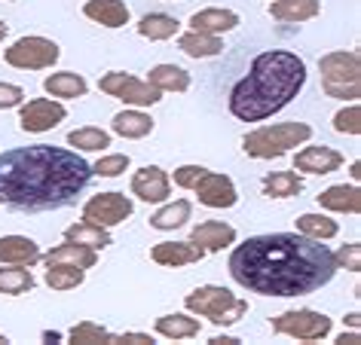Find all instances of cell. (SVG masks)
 Instances as JSON below:
<instances>
[{
    "mask_svg": "<svg viewBox=\"0 0 361 345\" xmlns=\"http://www.w3.org/2000/svg\"><path fill=\"white\" fill-rule=\"evenodd\" d=\"M59 46L47 37H22L6 49V65L22 68V70H43L59 61Z\"/></svg>",
    "mask_w": 361,
    "mask_h": 345,
    "instance_id": "8",
    "label": "cell"
},
{
    "mask_svg": "<svg viewBox=\"0 0 361 345\" xmlns=\"http://www.w3.org/2000/svg\"><path fill=\"white\" fill-rule=\"evenodd\" d=\"M312 138V129L306 123H279V125H264V129L245 134L242 147L255 159H276L288 153L297 144H306Z\"/></svg>",
    "mask_w": 361,
    "mask_h": 345,
    "instance_id": "4",
    "label": "cell"
},
{
    "mask_svg": "<svg viewBox=\"0 0 361 345\" xmlns=\"http://www.w3.org/2000/svg\"><path fill=\"white\" fill-rule=\"evenodd\" d=\"M98 89H102L104 95L111 98H120L126 104H135V107H150L157 104L162 92L159 89H153L150 83H144V80H135L129 74H120V70H114V74H104L98 80Z\"/></svg>",
    "mask_w": 361,
    "mask_h": 345,
    "instance_id": "9",
    "label": "cell"
},
{
    "mask_svg": "<svg viewBox=\"0 0 361 345\" xmlns=\"http://www.w3.org/2000/svg\"><path fill=\"white\" fill-rule=\"evenodd\" d=\"M239 339H233V336H214L212 345H236Z\"/></svg>",
    "mask_w": 361,
    "mask_h": 345,
    "instance_id": "43",
    "label": "cell"
},
{
    "mask_svg": "<svg viewBox=\"0 0 361 345\" xmlns=\"http://www.w3.org/2000/svg\"><path fill=\"white\" fill-rule=\"evenodd\" d=\"M147 83L153 89H159V92H184V89L190 86V74L178 65H157L150 70Z\"/></svg>",
    "mask_w": 361,
    "mask_h": 345,
    "instance_id": "23",
    "label": "cell"
},
{
    "mask_svg": "<svg viewBox=\"0 0 361 345\" xmlns=\"http://www.w3.org/2000/svg\"><path fill=\"white\" fill-rule=\"evenodd\" d=\"M334 129H337L340 134H358L361 132V111H358V104L343 107V111L334 116Z\"/></svg>",
    "mask_w": 361,
    "mask_h": 345,
    "instance_id": "37",
    "label": "cell"
},
{
    "mask_svg": "<svg viewBox=\"0 0 361 345\" xmlns=\"http://www.w3.org/2000/svg\"><path fill=\"white\" fill-rule=\"evenodd\" d=\"M4 342H6V336H4V333H0V345H4Z\"/></svg>",
    "mask_w": 361,
    "mask_h": 345,
    "instance_id": "47",
    "label": "cell"
},
{
    "mask_svg": "<svg viewBox=\"0 0 361 345\" xmlns=\"http://www.w3.org/2000/svg\"><path fill=\"white\" fill-rule=\"evenodd\" d=\"M184 220H190V202L178 199V202L159 208V211L150 217V226L153 230H175V226H180Z\"/></svg>",
    "mask_w": 361,
    "mask_h": 345,
    "instance_id": "31",
    "label": "cell"
},
{
    "mask_svg": "<svg viewBox=\"0 0 361 345\" xmlns=\"http://www.w3.org/2000/svg\"><path fill=\"white\" fill-rule=\"evenodd\" d=\"M358 321H361V315H358V312H352V315L346 318V324H349V327H358Z\"/></svg>",
    "mask_w": 361,
    "mask_h": 345,
    "instance_id": "45",
    "label": "cell"
},
{
    "mask_svg": "<svg viewBox=\"0 0 361 345\" xmlns=\"http://www.w3.org/2000/svg\"><path fill=\"white\" fill-rule=\"evenodd\" d=\"M83 13H86V19L104 25V28H123L129 22V6L123 0H89L83 6Z\"/></svg>",
    "mask_w": 361,
    "mask_h": 345,
    "instance_id": "19",
    "label": "cell"
},
{
    "mask_svg": "<svg viewBox=\"0 0 361 345\" xmlns=\"http://www.w3.org/2000/svg\"><path fill=\"white\" fill-rule=\"evenodd\" d=\"M22 98L25 92L19 86H13V83H0V111H6V107H19L22 104Z\"/></svg>",
    "mask_w": 361,
    "mask_h": 345,
    "instance_id": "41",
    "label": "cell"
},
{
    "mask_svg": "<svg viewBox=\"0 0 361 345\" xmlns=\"http://www.w3.org/2000/svg\"><path fill=\"white\" fill-rule=\"evenodd\" d=\"M319 205L328 208V211L358 214V211H361V193H358V187L337 184V187H328V189H324V193L319 196Z\"/></svg>",
    "mask_w": 361,
    "mask_h": 345,
    "instance_id": "20",
    "label": "cell"
},
{
    "mask_svg": "<svg viewBox=\"0 0 361 345\" xmlns=\"http://www.w3.org/2000/svg\"><path fill=\"white\" fill-rule=\"evenodd\" d=\"M114 132L123 138H147L153 132V120L141 111H123L114 116Z\"/></svg>",
    "mask_w": 361,
    "mask_h": 345,
    "instance_id": "24",
    "label": "cell"
},
{
    "mask_svg": "<svg viewBox=\"0 0 361 345\" xmlns=\"http://www.w3.org/2000/svg\"><path fill=\"white\" fill-rule=\"evenodd\" d=\"M349 175H352V180H358V177H361V165H358V162H352V168H349Z\"/></svg>",
    "mask_w": 361,
    "mask_h": 345,
    "instance_id": "44",
    "label": "cell"
},
{
    "mask_svg": "<svg viewBox=\"0 0 361 345\" xmlns=\"http://www.w3.org/2000/svg\"><path fill=\"white\" fill-rule=\"evenodd\" d=\"M297 171H310V175H331L343 165V156L334 147H303L294 159Z\"/></svg>",
    "mask_w": 361,
    "mask_h": 345,
    "instance_id": "16",
    "label": "cell"
},
{
    "mask_svg": "<svg viewBox=\"0 0 361 345\" xmlns=\"http://www.w3.org/2000/svg\"><path fill=\"white\" fill-rule=\"evenodd\" d=\"M40 260L47 266H80V269H92L95 266V248H86V244L77 242H65L59 248H52L49 253H40Z\"/></svg>",
    "mask_w": 361,
    "mask_h": 345,
    "instance_id": "15",
    "label": "cell"
},
{
    "mask_svg": "<svg viewBox=\"0 0 361 345\" xmlns=\"http://www.w3.org/2000/svg\"><path fill=\"white\" fill-rule=\"evenodd\" d=\"M264 193L273 199H291L297 193H303V180L294 171H273L264 177Z\"/></svg>",
    "mask_w": 361,
    "mask_h": 345,
    "instance_id": "30",
    "label": "cell"
},
{
    "mask_svg": "<svg viewBox=\"0 0 361 345\" xmlns=\"http://www.w3.org/2000/svg\"><path fill=\"white\" fill-rule=\"evenodd\" d=\"M65 120V107L59 101H49V98H34L22 107L19 113V123L25 132H49Z\"/></svg>",
    "mask_w": 361,
    "mask_h": 345,
    "instance_id": "12",
    "label": "cell"
},
{
    "mask_svg": "<svg viewBox=\"0 0 361 345\" xmlns=\"http://www.w3.org/2000/svg\"><path fill=\"white\" fill-rule=\"evenodd\" d=\"M92 184V165L74 150L34 144L0 153V205L13 211H59Z\"/></svg>",
    "mask_w": 361,
    "mask_h": 345,
    "instance_id": "2",
    "label": "cell"
},
{
    "mask_svg": "<svg viewBox=\"0 0 361 345\" xmlns=\"http://www.w3.org/2000/svg\"><path fill=\"white\" fill-rule=\"evenodd\" d=\"M196 196H200L202 205L209 208H233L236 205V187H233V180L227 175H218V171H209L205 168V175L196 180Z\"/></svg>",
    "mask_w": 361,
    "mask_h": 345,
    "instance_id": "11",
    "label": "cell"
},
{
    "mask_svg": "<svg viewBox=\"0 0 361 345\" xmlns=\"http://www.w3.org/2000/svg\"><path fill=\"white\" fill-rule=\"evenodd\" d=\"M43 89H47L52 98H83L86 95V80L80 74H71V70H65V74L47 77Z\"/></svg>",
    "mask_w": 361,
    "mask_h": 345,
    "instance_id": "25",
    "label": "cell"
},
{
    "mask_svg": "<svg viewBox=\"0 0 361 345\" xmlns=\"http://www.w3.org/2000/svg\"><path fill=\"white\" fill-rule=\"evenodd\" d=\"M180 49H184L190 58H212V56H218V52L224 49V43H221V37H214V34L190 31V34L180 37Z\"/></svg>",
    "mask_w": 361,
    "mask_h": 345,
    "instance_id": "27",
    "label": "cell"
},
{
    "mask_svg": "<svg viewBox=\"0 0 361 345\" xmlns=\"http://www.w3.org/2000/svg\"><path fill=\"white\" fill-rule=\"evenodd\" d=\"M337 272L334 253L319 239L297 232L255 235L230 253V275L251 294L303 296L324 287Z\"/></svg>",
    "mask_w": 361,
    "mask_h": 345,
    "instance_id": "1",
    "label": "cell"
},
{
    "mask_svg": "<svg viewBox=\"0 0 361 345\" xmlns=\"http://www.w3.org/2000/svg\"><path fill=\"white\" fill-rule=\"evenodd\" d=\"M334 260H337V269H349V272H358L361 269V244L352 242V244H343V248L334 253Z\"/></svg>",
    "mask_w": 361,
    "mask_h": 345,
    "instance_id": "39",
    "label": "cell"
},
{
    "mask_svg": "<svg viewBox=\"0 0 361 345\" xmlns=\"http://www.w3.org/2000/svg\"><path fill=\"white\" fill-rule=\"evenodd\" d=\"M40 260V248L25 235H4L0 239V263L10 266H34Z\"/></svg>",
    "mask_w": 361,
    "mask_h": 345,
    "instance_id": "18",
    "label": "cell"
},
{
    "mask_svg": "<svg viewBox=\"0 0 361 345\" xmlns=\"http://www.w3.org/2000/svg\"><path fill=\"white\" fill-rule=\"evenodd\" d=\"M132 193L141 199V202H166L171 193L169 175L157 165H144L141 171H135L132 177Z\"/></svg>",
    "mask_w": 361,
    "mask_h": 345,
    "instance_id": "13",
    "label": "cell"
},
{
    "mask_svg": "<svg viewBox=\"0 0 361 345\" xmlns=\"http://www.w3.org/2000/svg\"><path fill=\"white\" fill-rule=\"evenodd\" d=\"M269 15L279 22H306L319 15V0H273Z\"/></svg>",
    "mask_w": 361,
    "mask_h": 345,
    "instance_id": "22",
    "label": "cell"
},
{
    "mask_svg": "<svg viewBox=\"0 0 361 345\" xmlns=\"http://www.w3.org/2000/svg\"><path fill=\"white\" fill-rule=\"evenodd\" d=\"M273 330L282 336H294L300 342H319L331 333V318L312 308H300V312H285L273 321Z\"/></svg>",
    "mask_w": 361,
    "mask_h": 345,
    "instance_id": "7",
    "label": "cell"
},
{
    "mask_svg": "<svg viewBox=\"0 0 361 345\" xmlns=\"http://www.w3.org/2000/svg\"><path fill=\"white\" fill-rule=\"evenodd\" d=\"M138 34L147 40H169L178 34V19L175 15H166V13H150L138 22Z\"/></svg>",
    "mask_w": 361,
    "mask_h": 345,
    "instance_id": "26",
    "label": "cell"
},
{
    "mask_svg": "<svg viewBox=\"0 0 361 345\" xmlns=\"http://www.w3.org/2000/svg\"><path fill=\"white\" fill-rule=\"evenodd\" d=\"M306 83V65L294 52L269 49L251 61V70L233 86L230 113L242 123H260L297 98Z\"/></svg>",
    "mask_w": 361,
    "mask_h": 345,
    "instance_id": "3",
    "label": "cell"
},
{
    "mask_svg": "<svg viewBox=\"0 0 361 345\" xmlns=\"http://www.w3.org/2000/svg\"><path fill=\"white\" fill-rule=\"evenodd\" d=\"M190 242L200 244L202 251H221V248H227V244L236 242V230L227 223H221V220H205L200 226H193Z\"/></svg>",
    "mask_w": 361,
    "mask_h": 345,
    "instance_id": "17",
    "label": "cell"
},
{
    "mask_svg": "<svg viewBox=\"0 0 361 345\" xmlns=\"http://www.w3.org/2000/svg\"><path fill=\"white\" fill-rule=\"evenodd\" d=\"M187 308H190L193 315H202V318H209L212 324H218V327H227V324H236L239 318H245L248 315V303L245 299H239V296H233L227 287H196L190 296L184 299Z\"/></svg>",
    "mask_w": 361,
    "mask_h": 345,
    "instance_id": "5",
    "label": "cell"
},
{
    "mask_svg": "<svg viewBox=\"0 0 361 345\" xmlns=\"http://www.w3.org/2000/svg\"><path fill=\"white\" fill-rule=\"evenodd\" d=\"M34 287V278H31V272L28 269H22V266H13V269H0V294H25V290H31Z\"/></svg>",
    "mask_w": 361,
    "mask_h": 345,
    "instance_id": "35",
    "label": "cell"
},
{
    "mask_svg": "<svg viewBox=\"0 0 361 345\" xmlns=\"http://www.w3.org/2000/svg\"><path fill=\"white\" fill-rule=\"evenodd\" d=\"M71 342H77V345L116 342V336H114V333H107L104 327H98V324H92V321H83V324H77L74 330H71Z\"/></svg>",
    "mask_w": 361,
    "mask_h": 345,
    "instance_id": "36",
    "label": "cell"
},
{
    "mask_svg": "<svg viewBox=\"0 0 361 345\" xmlns=\"http://www.w3.org/2000/svg\"><path fill=\"white\" fill-rule=\"evenodd\" d=\"M132 202L126 199L123 193H102V196H92L83 208V220L86 223H95V226H104V230H111V226L123 223L126 217H132Z\"/></svg>",
    "mask_w": 361,
    "mask_h": 345,
    "instance_id": "10",
    "label": "cell"
},
{
    "mask_svg": "<svg viewBox=\"0 0 361 345\" xmlns=\"http://www.w3.org/2000/svg\"><path fill=\"white\" fill-rule=\"evenodd\" d=\"M83 269L80 266H47V284L52 290H74L83 284Z\"/></svg>",
    "mask_w": 361,
    "mask_h": 345,
    "instance_id": "33",
    "label": "cell"
},
{
    "mask_svg": "<svg viewBox=\"0 0 361 345\" xmlns=\"http://www.w3.org/2000/svg\"><path fill=\"white\" fill-rule=\"evenodd\" d=\"M205 175V168L202 165H180L175 171V184L178 187H184V189H193L196 187V180H200Z\"/></svg>",
    "mask_w": 361,
    "mask_h": 345,
    "instance_id": "40",
    "label": "cell"
},
{
    "mask_svg": "<svg viewBox=\"0 0 361 345\" xmlns=\"http://www.w3.org/2000/svg\"><path fill=\"white\" fill-rule=\"evenodd\" d=\"M129 168V156H104L92 165V175H102V177H120L123 171Z\"/></svg>",
    "mask_w": 361,
    "mask_h": 345,
    "instance_id": "38",
    "label": "cell"
},
{
    "mask_svg": "<svg viewBox=\"0 0 361 345\" xmlns=\"http://www.w3.org/2000/svg\"><path fill=\"white\" fill-rule=\"evenodd\" d=\"M6 31H10V25H4V22H0V40L6 37Z\"/></svg>",
    "mask_w": 361,
    "mask_h": 345,
    "instance_id": "46",
    "label": "cell"
},
{
    "mask_svg": "<svg viewBox=\"0 0 361 345\" xmlns=\"http://www.w3.org/2000/svg\"><path fill=\"white\" fill-rule=\"evenodd\" d=\"M68 144L71 147H80V150H104V147H111V134L102 132V129H92V125H86V129L71 132Z\"/></svg>",
    "mask_w": 361,
    "mask_h": 345,
    "instance_id": "34",
    "label": "cell"
},
{
    "mask_svg": "<svg viewBox=\"0 0 361 345\" xmlns=\"http://www.w3.org/2000/svg\"><path fill=\"white\" fill-rule=\"evenodd\" d=\"M157 333L166 339H190L200 333V321L187 315H162L157 321Z\"/></svg>",
    "mask_w": 361,
    "mask_h": 345,
    "instance_id": "28",
    "label": "cell"
},
{
    "mask_svg": "<svg viewBox=\"0 0 361 345\" xmlns=\"http://www.w3.org/2000/svg\"><path fill=\"white\" fill-rule=\"evenodd\" d=\"M65 242H77V244H86V248H107L111 244V235H107L104 226H95V223H74L65 230Z\"/></svg>",
    "mask_w": 361,
    "mask_h": 345,
    "instance_id": "29",
    "label": "cell"
},
{
    "mask_svg": "<svg viewBox=\"0 0 361 345\" xmlns=\"http://www.w3.org/2000/svg\"><path fill=\"white\" fill-rule=\"evenodd\" d=\"M193 31H200V34H224V31H233L239 25V15L233 13V10H202V13H193Z\"/></svg>",
    "mask_w": 361,
    "mask_h": 345,
    "instance_id": "21",
    "label": "cell"
},
{
    "mask_svg": "<svg viewBox=\"0 0 361 345\" xmlns=\"http://www.w3.org/2000/svg\"><path fill=\"white\" fill-rule=\"evenodd\" d=\"M322 70V89L331 98H358V80H361V61L358 52H331L319 61Z\"/></svg>",
    "mask_w": 361,
    "mask_h": 345,
    "instance_id": "6",
    "label": "cell"
},
{
    "mask_svg": "<svg viewBox=\"0 0 361 345\" xmlns=\"http://www.w3.org/2000/svg\"><path fill=\"white\" fill-rule=\"evenodd\" d=\"M337 342H340V345H358L361 339H358V333H343Z\"/></svg>",
    "mask_w": 361,
    "mask_h": 345,
    "instance_id": "42",
    "label": "cell"
},
{
    "mask_svg": "<svg viewBox=\"0 0 361 345\" xmlns=\"http://www.w3.org/2000/svg\"><path fill=\"white\" fill-rule=\"evenodd\" d=\"M297 232L322 242V239H334L337 235V223L324 214H303V217H297Z\"/></svg>",
    "mask_w": 361,
    "mask_h": 345,
    "instance_id": "32",
    "label": "cell"
},
{
    "mask_svg": "<svg viewBox=\"0 0 361 345\" xmlns=\"http://www.w3.org/2000/svg\"><path fill=\"white\" fill-rule=\"evenodd\" d=\"M159 266H190V263H200L205 257V251L193 242H159L150 253Z\"/></svg>",
    "mask_w": 361,
    "mask_h": 345,
    "instance_id": "14",
    "label": "cell"
}]
</instances>
